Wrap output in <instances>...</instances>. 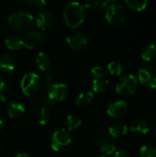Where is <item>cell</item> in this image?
Masks as SVG:
<instances>
[{
    "mask_svg": "<svg viewBox=\"0 0 156 157\" xmlns=\"http://www.w3.org/2000/svg\"><path fill=\"white\" fill-rule=\"evenodd\" d=\"M7 24L16 32L26 33L29 32L35 25V18L29 12L17 10L8 17Z\"/></svg>",
    "mask_w": 156,
    "mask_h": 157,
    "instance_id": "obj_1",
    "label": "cell"
},
{
    "mask_svg": "<svg viewBox=\"0 0 156 157\" xmlns=\"http://www.w3.org/2000/svg\"><path fill=\"white\" fill-rule=\"evenodd\" d=\"M86 18V8L78 2L68 4L63 10V19L71 29L78 28Z\"/></svg>",
    "mask_w": 156,
    "mask_h": 157,
    "instance_id": "obj_2",
    "label": "cell"
},
{
    "mask_svg": "<svg viewBox=\"0 0 156 157\" xmlns=\"http://www.w3.org/2000/svg\"><path fill=\"white\" fill-rule=\"evenodd\" d=\"M20 87L22 92L28 97L37 94L41 87V80L40 75L34 72L26 74L21 80Z\"/></svg>",
    "mask_w": 156,
    "mask_h": 157,
    "instance_id": "obj_3",
    "label": "cell"
},
{
    "mask_svg": "<svg viewBox=\"0 0 156 157\" xmlns=\"http://www.w3.org/2000/svg\"><path fill=\"white\" fill-rule=\"evenodd\" d=\"M127 16L124 6L120 3L112 2V4L106 9L105 17L110 25L118 26L124 22Z\"/></svg>",
    "mask_w": 156,
    "mask_h": 157,
    "instance_id": "obj_4",
    "label": "cell"
},
{
    "mask_svg": "<svg viewBox=\"0 0 156 157\" xmlns=\"http://www.w3.org/2000/svg\"><path fill=\"white\" fill-rule=\"evenodd\" d=\"M92 89L95 93L105 91L108 86V76L106 71L100 66H95L91 70Z\"/></svg>",
    "mask_w": 156,
    "mask_h": 157,
    "instance_id": "obj_5",
    "label": "cell"
},
{
    "mask_svg": "<svg viewBox=\"0 0 156 157\" xmlns=\"http://www.w3.org/2000/svg\"><path fill=\"white\" fill-rule=\"evenodd\" d=\"M72 144V137L64 129L57 130L51 137V148L55 152H63Z\"/></svg>",
    "mask_w": 156,
    "mask_h": 157,
    "instance_id": "obj_6",
    "label": "cell"
},
{
    "mask_svg": "<svg viewBox=\"0 0 156 157\" xmlns=\"http://www.w3.org/2000/svg\"><path fill=\"white\" fill-rule=\"evenodd\" d=\"M138 83L133 75H126L122 76L116 85V92L121 96H131L137 90Z\"/></svg>",
    "mask_w": 156,
    "mask_h": 157,
    "instance_id": "obj_7",
    "label": "cell"
},
{
    "mask_svg": "<svg viewBox=\"0 0 156 157\" xmlns=\"http://www.w3.org/2000/svg\"><path fill=\"white\" fill-rule=\"evenodd\" d=\"M139 81L146 87L156 88V67L154 65L145 64L139 69Z\"/></svg>",
    "mask_w": 156,
    "mask_h": 157,
    "instance_id": "obj_8",
    "label": "cell"
},
{
    "mask_svg": "<svg viewBox=\"0 0 156 157\" xmlns=\"http://www.w3.org/2000/svg\"><path fill=\"white\" fill-rule=\"evenodd\" d=\"M66 42L68 46L74 50H82L87 44V37L82 31H73L66 37Z\"/></svg>",
    "mask_w": 156,
    "mask_h": 157,
    "instance_id": "obj_9",
    "label": "cell"
},
{
    "mask_svg": "<svg viewBox=\"0 0 156 157\" xmlns=\"http://www.w3.org/2000/svg\"><path fill=\"white\" fill-rule=\"evenodd\" d=\"M48 98L51 102L63 100L68 94V86L65 84L57 83L52 84L49 88H47Z\"/></svg>",
    "mask_w": 156,
    "mask_h": 157,
    "instance_id": "obj_10",
    "label": "cell"
},
{
    "mask_svg": "<svg viewBox=\"0 0 156 157\" xmlns=\"http://www.w3.org/2000/svg\"><path fill=\"white\" fill-rule=\"evenodd\" d=\"M129 105L125 100H117L110 103L107 109V113L112 118H121L128 112Z\"/></svg>",
    "mask_w": 156,
    "mask_h": 157,
    "instance_id": "obj_11",
    "label": "cell"
},
{
    "mask_svg": "<svg viewBox=\"0 0 156 157\" xmlns=\"http://www.w3.org/2000/svg\"><path fill=\"white\" fill-rule=\"evenodd\" d=\"M52 23H53V15L48 9L40 10L35 18V24L37 25V27L43 30L49 29L52 25Z\"/></svg>",
    "mask_w": 156,
    "mask_h": 157,
    "instance_id": "obj_12",
    "label": "cell"
},
{
    "mask_svg": "<svg viewBox=\"0 0 156 157\" xmlns=\"http://www.w3.org/2000/svg\"><path fill=\"white\" fill-rule=\"evenodd\" d=\"M44 40V36L40 31L33 30L27 33L23 40V46L27 49H33L40 44Z\"/></svg>",
    "mask_w": 156,
    "mask_h": 157,
    "instance_id": "obj_13",
    "label": "cell"
},
{
    "mask_svg": "<svg viewBox=\"0 0 156 157\" xmlns=\"http://www.w3.org/2000/svg\"><path fill=\"white\" fill-rule=\"evenodd\" d=\"M17 61L15 57L8 53L0 55V70L4 73L10 74L16 69Z\"/></svg>",
    "mask_w": 156,
    "mask_h": 157,
    "instance_id": "obj_14",
    "label": "cell"
},
{
    "mask_svg": "<svg viewBox=\"0 0 156 157\" xmlns=\"http://www.w3.org/2000/svg\"><path fill=\"white\" fill-rule=\"evenodd\" d=\"M25 107L24 105L17 100H13L9 102V104L6 107V112L7 115L11 119H19L24 113H25Z\"/></svg>",
    "mask_w": 156,
    "mask_h": 157,
    "instance_id": "obj_15",
    "label": "cell"
},
{
    "mask_svg": "<svg viewBox=\"0 0 156 157\" xmlns=\"http://www.w3.org/2000/svg\"><path fill=\"white\" fill-rule=\"evenodd\" d=\"M5 44L7 49L11 51H17L23 46V40L17 34L12 33L7 35L5 39Z\"/></svg>",
    "mask_w": 156,
    "mask_h": 157,
    "instance_id": "obj_16",
    "label": "cell"
},
{
    "mask_svg": "<svg viewBox=\"0 0 156 157\" xmlns=\"http://www.w3.org/2000/svg\"><path fill=\"white\" fill-rule=\"evenodd\" d=\"M35 63H36L38 68H39L41 72H43L44 74H46V73L49 72L51 62H50L49 56H48L45 52H40L37 54V56H36Z\"/></svg>",
    "mask_w": 156,
    "mask_h": 157,
    "instance_id": "obj_17",
    "label": "cell"
},
{
    "mask_svg": "<svg viewBox=\"0 0 156 157\" xmlns=\"http://www.w3.org/2000/svg\"><path fill=\"white\" fill-rule=\"evenodd\" d=\"M94 100H95V94L91 91H86L78 95L75 103L78 107L85 108L91 105Z\"/></svg>",
    "mask_w": 156,
    "mask_h": 157,
    "instance_id": "obj_18",
    "label": "cell"
},
{
    "mask_svg": "<svg viewBox=\"0 0 156 157\" xmlns=\"http://www.w3.org/2000/svg\"><path fill=\"white\" fill-rule=\"evenodd\" d=\"M108 132L114 138H121L127 134L128 127L123 123H114L108 128Z\"/></svg>",
    "mask_w": 156,
    "mask_h": 157,
    "instance_id": "obj_19",
    "label": "cell"
},
{
    "mask_svg": "<svg viewBox=\"0 0 156 157\" xmlns=\"http://www.w3.org/2000/svg\"><path fill=\"white\" fill-rule=\"evenodd\" d=\"M130 130L133 133L138 134H147L150 132V126L145 121H136L131 123Z\"/></svg>",
    "mask_w": 156,
    "mask_h": 157,
    "instance_id": "obj_20",
    "label": "cell"
},
{
    "mask_svg": "<svg viewBox=\"0 0 156 157\" xmlns=\"http://www.w3.org/2000/svg\"><path fill=\"white\" fill-rule=\"evenodd\" d=\"M82 124L81 119L76 115H69L64 121V130L65 131H74L79 128Z\"/></svg>",
    "mask_w": 156,
    "mask_h": 157,
    "instance_id": "obj_21",
    "label": "cell"
},
{
    "mask_svg": "<svg viewBox=\"0 0 156 157\" xmlns=\"http://www.w3.org/2000/svg\"><path fill=\"white\" fill-rule=\"evenodd\" d=\"M156 56V46L154 44H148L142 48L141 57L143 61L150 62Z\"/></svg>",
    "mask_w": 156,
    "mask_h": 157,
    "instance_id": "obj_22",
    "label": "cell"
},
{
    "mask_svg": "<svg viewBox=\"0 0 156 157\" xmlns=\"http://www.w3.org/2000/svg\"><path fill=\"white\" fill-rule=\"evenodd\" d=\"M99 150L106 155H112L116 152V146L113 143L109 142L107 138H102L99 141Z\"/></svg>",
    "mask_w": 156,
    "mask_h": 157,
    "instance_id": "obj_23",
    "label": "cell"
},
{
    "mask_svg": "<svg viewBox=\"0 0 156 157\" xmlns=\"http://www.w3.org/2000/svg\"><path fill=\"white\" fill-rule=\"evenodd\" d=\"M111 4H112V2H110V1L89 0V1H86L83 6L85 8H89V9H95V8L107 9Z\"/></svg>",
    "mask_w": 156,
    "mask_h": 157,
    "instance_id": "obj_24",
    "label": "cell"
},
{
    "mask_svg": "<svg viewBox=\"0 0 156 157\" xmlns=\"http://www.w3.org/2000/svg\"><path fill=\"white\" fill-rule=\"evenodd\" d=\"M125 4L130 7L131 9L134 11H143L146 8L148 2L146 0H127Z\"/></svg>",
    "mask_w": 156,
    "mask_h": 157,
    "instance_id": "obj_25",
    "label": "cell"
},
{
    "mask_svg": "<svg viewBox=\"0 0 156 157\" xmlns=\"http://www.w3.org/2000/svg\"><path fill=\"white\" fill-rule=\"evenodd\" d=\"M51 118V112L46 107H42L38 112V122L40 125H46Z\"/></svg>",
    "mask_w": 156,
    "mask_h": 157,
    "instance_id": "obj_26",
    "label": "cell"
},
{
    "mask_svg": "<svg viewBox=\"0 0 156 157\" xmlns=\"http://www.w3.org/2000/svg\"><path fill=\"white\" fill-rule=\"evenodd\" d=\"M108 72L112 75H120L123 71H124V68H123V65L119 63V62H116V61H113V62H110L108 64Z\"/></svg>",
    "mask_w": 156,
    "mask_h": 157,
    "instance_id": "obj_27",
    "label": "cell"
},
{
    "mask_svg": "<svg viewBox=\"0 0 156 157\" xmlns=\"http://www.w3.org/2000/svg\"><path fill=\"white\" fill-rule=\"evenodd\" d=\"M11 97V89L5 82H0V101L6 102Z\"/></svg>",
    "mask_w": 156,
    "mask_h": 157,
    "instance_id": "obj_28",
    "label": "cell"
},
{
    "mask_svg": "<svg viewBox=\"0 0 156 157\" xmlns=\"http://www.w3.org/2000/svg\"><path fill=\"white\" fill-rule=\"evenodd\" d=\"M141 157H156V147L152 145H143L140 149Z\"/></svg>",
    "mask_w": 156,
    "mask_h": 157,
    "instance_id": "obj_29",
    "label": "cell"
},
{
    "mask_svg": "<svg viewBox=\"0 0 156 157\" xmlns=\"http://www.w3.org/2000/svg\"><path fill=\"white\" fill-rule=\"evenodd\" d=\"M25 4L34 8H40L46 5V2L43 0H31V1H25Z\"/></svg>",
    "mask_w": 156,
    "mask_h": 157,
    "instance_id": "obj_30",
    "label": "cell"
},
{
    "mask_svg": "<svg viewBox=\"0 0 156 157\" xmlns=\"http://www.w3.org/2000/svg\"><path fill=\"white\" fill-rule=\"evenodd\" d=\"M114 157H130L128 153L125 152V151H122V150H120V151H117L115 152V155Z\"/></svg>",
    "mask_w": 156,
    "mask_h": 157,
    "instance_id": "obj_31",
    "label": "cell"
},
{
    "mask_svg": "<svg viewBox=\"0 0 156 157\" xmlns=\"http://www.w3.org/2000/svg\"><path fill=\"white\" fill-rule=\"evenodd\" d=\"M4 126H5V121H4L3 117L0 115V131L4 128Z\"/></svg>",
    "mask_w": 156,
    "mask_h": 157,
    "instance_id": "obj_32",
    "label": "cell"
},
{
    "mask_svg": "<svg viewBox=\"0 0 156 157\" xmlns=\"http://www.w3.org/2000/svg\"><path fill=\"white\" fill-rule=\"evenodd\" d=\"M14 157H30V155L26 154V153H21V154H18V155H15Z\"/></svg>",
    "mask_w": 156,
    "mask_h": 157,
    "instance_id": "obj_33",
    "label": "cell"
},
{
    "mask_svg": "<svg viewBox=\"0 0 156 157\" xmlns=\"http://www.w3.org/2000/svg\"><path fill=\"white\" fill-rule=\"evenodd\" d=\"M98 157H107L106 155H99Z\"/></svg>",
    "mask_w": 156,
    "mask_h": 157,
    "instance_id": "obj_34",
    "label": "cell"
},
{
    "mask_svg": "<svg viewBox=\"0 0 156 157\" xmlns=\"http://www.w3.org/2000/svg\"><path fill=\"white\" fill-rule=\"evenodd\" d=\"M0 81H1V74H0Z\"/></svg>",
    "mask_w": 156,
    "mask_h": 157,
    "instance_id": "obj_35",
    "label": "cell"
},
{
    "mask_svg": "<svg viewBox=\"0 0 156 157\" xmlns=\"http://www.w3.org/2000/svg\"><path fill=\"white\" fill-rule=\"evenodd\" d=\"M155 136H156V127H155Z\"/></svg>",
    "mask_w": 156,
    "mask_h": 157,
    "instance_id": "obj_36",
    "label": "cell"
},
{
    "mask_svg": "<svg viewBox=\"0 0 156 157\" xmlns=\"http://www.w3.org/2000/svg\"><path fill=\"white\" fill-rule=\"evenodd\" d=\"M0 150H1V147H0Z\"/></svg>",
    "mask_w": 156,
    "mask_h": 157,
    "instance_id": "obj_37",
    "label": "cell"
}]
</instances>
